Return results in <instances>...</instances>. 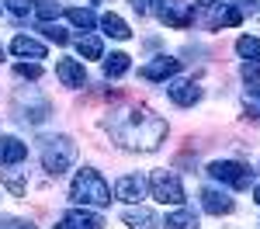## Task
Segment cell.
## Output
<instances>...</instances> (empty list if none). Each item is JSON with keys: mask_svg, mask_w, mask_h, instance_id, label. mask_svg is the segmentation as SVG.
Masks as SVG:
<instances>
[{"mask_svg": "<svg viewBox=\"0 0 260 229\" xmlns=\"http://www.w3.org/2000/svg\"><path fill=\"white\" fill-rule=\"evenodd\" d=\"M39 31H42V35H45V39H49V42H56V45H66V42H70V35L62 31L59 24H56V28H52V24H42Z\"/></svg>", "mask_w": 260, "mask_h": 229, "instance_id": "cell-26", "label": "cell"}, {"mask_svg": "<svg viewBox=\"0 0 260 229\" xmlns=\"http://www.w3.org/2000/svg\"><path fill=\"white\" fill-rule=\"evenodd\" d=\"M66 18L73 21L77 28H83V31H90V28L98 24V18H94V11H87V7H70V11H66Z\"/></svg>", "mask_w": 260, "mask_h": 229, "instance_id": "cell-22", "label": "cell"}, {"mask_svg": "<svg viewBox=\"0 0 260 229\" xmlns=\"http://www.w3.org/2000/svg\"><path fill=\"white\" fill-rule=\"evenodd\" d=\"M121 222H125V226L128 229H160L163 222L160 219H156V212H149V208H125V212H121Z\"/></svg>", "mask_w": 260, "mask_h": 229, "instance_id": "cell-13", "label": "cell"}, {"mask_svg": "<svg viewBox=\"0 0 260 229\" xmlns=\"http://www.w3.org/2000/svg\"><path fill=\"white\" fill-rule=\"evenodd\" d=\"M167 229H198V215L191 212V208H177V212H170L167 215Z\"/></svg>", "mask_w": 260, "mask_h": 229, "instance_id": "cell-18", "label": "cell"}, {"mask_svg": "<svg viewBox=\"0 0 260 229\" xmlns=\"http://www.w3.org/2000/svg\"><path fill=\"white\" fill-rule=\"evenodd\" d=\"M146 187H149V181H146L142 174H125V177L115 181V198H118V202H128V205H136V202L146 198Z\"/></svg>", "mask_w": 260, "mask_h": 229, "instance_id": "cell-8", "label": "cell"}, {"mask_svg": "<svg viewBox=\"0 0 260 229\" xmlns=\"http://www.w3.org/2000/svg\"><path fill=\"white\" fill-rule=\"evenodd\" d=\"M240 73H243V80L250 83L253 90H260V62H243Z\"/></svg>", "mask_w": 260, "mask_h": 229, "instance_id": "cell-24", "label": "cell"}, {"mask_svg": "<svg viewBox=\"0 0 260 229\" xmlns=\"http://www.w3.org/2000/svg\"><path fill=\"white\" fill-rule=\"evenodd\" d=\"M149 11H153L167 28H187V24L194 21L191 4H184V0H153V7H149Z\"/></svg>", "mask_w": 260, "mask_h": 229, "instance_id": "cell-5", "label": "cell"}, {"mask_svg": "<svg viewBox=\"0 0 260 229\" xmlns=\"http://www.w3.org/2000/svg\"><path fill=\"white\" fill-rule=\"evenodd\" d=\"M128 66H132V62H128L125 52H111V56L104 59V77H108V80H118V77L128 73Z\"/></svg>", "mask_w": 260, "mask_h": 229, "instance_id": "cell-17", "label": "cell"}, {"mask_svg": "<svg viewBox=\"0 0 260 229\" xmlns=\"http://www.w3.org/2000/svg\"><path fill=\"white\" fill-rule=\"evenodd\" d=\"M21 160H28V146L14 139V136H4L0 139V163L4 167H18Z\"/></svg>", "mask_w": 260, "mask_h": 229, "instance_id": "cell-14", "label": "cell"}, {"mask_svg": "<svg viewBox=\"0 0 260 229\" xmlns=\"http://www.w3.org/2000/svg\"><path fill=\"white\" fill-rule=\"evenodd\" d=\"M14 73H18V77H28V80H39V77H42V66H39V62H18V66H14Z\"/></svg>", "mask_w": 260, "mask_h": 229, "instance_id": "cell-27", "label": "cell"}, {"mask_svg": "<svg viewBox=\"0 0 260 229\" xmlns=\"http://www.w3.org/2000/svg\"><path fill=\"white\" fill-rule=\"evenodd\" d=\"M73 160H77V146L70 136H45L42 139V167H45L49 177L66 174L73 167Z\"/></svg>", "mask_w": 260, "mask_h": 229, "instance_id": "cell-3", "label": "cell"}, {"mask_svg": "<svg viewBox=\"0 0 260 229\" xmlns=\"http://www.w3.org/2000/svg\"><path fill=\"white\" fill-rule=\"evenodd\" d=\"M194 4H198V7H201V11H212V7H219V4H222V0H194Z\"/></svg>", "mask_w": 260, "mask_h": 229, "instance_id": "cell-32", "label": "cell"}, {"mask_svg": "<svg viewBox=\"0 0 260 229\" xmlns=\"http://www.w3.org/2000/svg\"><path fill=\"white\" fill-rule=\"evenodd\" d=\"M167 94H170V101L180 104V108H191V104L201 101V87L194 80H170L167 83Z\"/></svg>", "mask_w": 260, "mask_h": 229, "instance_id": "cell-10", "label": "cell"}, {"mask_svg": "<svg viewBox=\"0 0 260 229\" xmlns=\"http://www.w3.org/2000/svg\"><path fill=\"white\" fill-rule=\"evenodd\" d=\"M56 229H104V219H101L98 212H90V208H70V212H62Z\"/></svg>", "mask_w": 260, "mask_h": 229, "instance_id": "cell-7", "label": "cell"}, {"mask_svg": "<svg viewBox=\"0 0 260 229\" xmlns=\"http://www.w3.org/2000/svg\"><path fill=\"white\" fill-rule=\"evenodd\" d=\"M77 52H80L83 59H101V56H104V45H101L98 35H83V39L77 42Z\"/></svg>", "mask_w": 260, "mask_h": 229, "instance_id": "cell-20", "label": "cell"}, {"mask_svg": "<svg viewBox=\"0 0 260 229\" xmlns=\"http://www.w3.org/2000/svg\"><path fill=\"white\" fill-rule=\"evenodd\" d=\"M4 4L14 18H28V11H35V0H4Z\"/></svg>", "mask_w": 260, "mask_h": 229, "instance_id": "cell-25", "label": "cell"}, {"mask_svg": "<svg viewBox=\"0 0 260 229\" xmlns=\"http://www.w3.org/2000/svg\"><path fill=\"white\" fill-rule=\"evenodd\" d=\"M56 77L62 80V87H83L87 83V70L77 59H59L56 62Z\"/></svg>", "mask_w": 260, "mask_h": 229, "instance_id": "cell-12", "label": "cell"}, {"mask_svg": "<svg viewBox=\"0 0 260 229\" xmlns=\"http://www.w3.org/2000/svg\"><path fill=\"white\" fill-rule=\"evenodd\" d=\"M104 128L111 132V139L121 146V149H142V153H153L156 146L163 143L167 136V122L160 115H153L149 108H125V111H115Z\"/></svg>", "mask_w": 260, "mask_h": 229, "instance_id": "cell-1", "label": "cell"}, {"mask_svg": "<svg viewBox=\"0 0 260 229\" xmlns=\"http://www.w3.org/2000/svg\"><path fill=\"white\" fill-rule=\"evenodd\" d=\"M0 11H4V7H0Z\"/></svg>", "mask_w": 260, "mask_h": 229, "instance_id": "cell-35", "label": "cell"}, {"mask_svg": "<svg viewBox=\"0 0 260 229\" xmlns=\"http://www.w3.org/2000/svg\"><path fill=\"white\" fill-rule=\"evenodd\" d=\"M70 198L83 208L87 205L104 208V205H111V187H108V181L101 177L94 167H83L80 174L73 177V184H70Z\"/></svg>", "mask_w": 260, "mask_h": 229, "instance_id": "cell-2", "label": "cell"}, {"mask_svg": "<svg viewBox=\"0 0 260 229\" xmlns=\"http://www.w3.org/2000/svg\"><path fill=\"white\" fill-rule=\"evenodd\" d=\"M243 104H246V111H250L253 118H260V90H246V94H243Z\"/></svg>", "mask_w": 260, "mask_h": 229, "instance_id": "cell-28", "label": "cell"}, {"mask_svg": "<svg viewBox=\"0 0 260 229\" xmlns=\"http://www.w3.org/2000/svg\"><path fill=\"white\" fill-rule=\"evenodd\" d=\"M208 174H212L215 181H222V184L236 187V191L253 184V170H246L243 163H233V160H215V163H208Z\"/></svg>", "mask_w": 260, "mask_h": 229, "instance_id": "cell-6", "label": "cell"}, {"mask_svg": "<svg viewBox=\"0 0 260 229\" xmlns=\"http://www.w3.org/2000/svg\"><path fill=\"white\" fill-rule=\"evenodd\" d=\"M149 191H153V198L163 202V205H184V184H180V177L174 170H153Z\"/></svg>", "mask_w": 260, "mask_h": 229, "instance_id": "cell-4", "label": "cell"}, {"mask_svg": "<svg viewBox=\"0 0 260 229\" xmlns=\"http://www.w3.org/2000/svg\"><path fill=\"white\" fill-rule=\"evenodd\" d=\"M240 21H243V11H240V7L219 4V11H215V18H212V28H233V24H240Z\"/></svg>", "mask_w": 260, "mask_h": 229, "instance_id": "cell-19", "label": "cell"}, {"mask_svg": "<svg viewBox=\"0 0 260 229\" xmlns=\"http://www.w3.org/2000/svg\"><path fill=\"white\" fill-rule=\"evenodd\" d=\"M128 4H132V11H136V14H149V7H153V0H128Z\"/></svg>", "mask_w": 260, "mask_h": 229, "instance_id": "cell-31", "label": "cell"}, {"mask_svg": "<svg viewBox=\"0 0 260 229\" xmlns=\"http://www.w3.org/2000/svg\"><path fill=\"white\" fill-rule=\"evenodd\" d=\"M4 181H7V187H11L14 194H24V181H21L18 174H11V170H7V174H4Z\"/></svg>", "mask_w": 260, "mask_h": 229, "instance_id": "cell-29", "label": "cell"}, {"mask_svg": "<svg viewBox=\"0 0 260 229\" xmlns=\"http://www.w3.org/2000/svg\"><path fill=\"white\" fill-rule=\"evenodd\" d=\"M0 59H4V49H0Z\"/></svg>", "mask_w": 260, "mask_h": 229, "instance_id": "cell-34", "label": "cell"}, {"mask_svg": "<svg viewBox=\"0 0 260 229\" xmlns=\"http://www.w3.org/2000/svg\"><path fill=\"white\" fill-rule=\"evenodd\" d=\"M236 52H240L246 62H260V39H250V35L236 39Z\"/></svg>", "mask_w": 260, "mask_h": 229, "instance_id": "cell-21", "label": "cell"}, {"mask_svg": "<svg viewBox=\"0 0 260 229\" xmlns=\"http://www.w3.org/2000/svg\"><path fill=\"white\" fill-rule=\"evenodd\" d=\"M253 202H257V205H260V184L253 187Z\"/></svg>", "mask_w": 260, "mask_h": 229, "instance_id": "cell-33", "label": "cell"}, {"mask_svg": "<svg viewBox=\"0 0 260 229\" xmlns=\"http://www.w3.org/2000/svg\"><path fill=\"white\" fill-rule=\"evenodd\" d=\"M59 11H62L59 0H35V14H39L45 24H49L52 18H59Z\"/></svg>", "mask_w": 260, "mask_h": 229, "instance_id": "cell-23", "label": "cell"}, {"mask_svg": "<svg viewBox=\"0 0 260 229\" xmlns=\"http://www.w3.org/2000/svg\"><path fill=\"white\" fill-rule=\"evenodd\" d=\"M101 28H104V35H111V39H118V42L132 39V28H128V24H125L118 14H111V11L101 18Z\"/></svg>", "mask_w": 260, "mask_h": 229, "instance_id": "cell-16", "label": "cell"}, {"mask_svg": "<svg viewBox=\"0 0 260 229\" xmlns=\"http://www.w3.org/2000/svg\"><path fill=\"white\" fill-rule=\"evenodd\" d=\"M180 73V59H170V56H156L153 62L139 66V77L142 80H170Z\"/></svg>", "mask_w": 260, "mask_h": 229, "instance_id": "cell-9", "label": "cell"}, {"mask_svg": "<svg viewBox=\"0 0 260 229\" xmlns=\"http://www.w3.org/2000/svg\"><path fill=\"white\" fill-rule=\"evenodd\" d=\"M11 52L21 56V59H45V45H42L39 39H28V35H14Z\"/></svg>", "mask_w": 260, "mask_h": 229, "instance_id": "cell-15", "label": "cell"}, {"mask_svg": "<svg viewBox=\"0 0 260 229\" xmlns=\"http://www.w3.org/2000/svg\"><path fill=\"white\" fill-rule=\"evenodd\" d=\"M201 208L212 212V215H229V212L236 208V202H233L225 191H219V187H205V191H201Z\"/></svg>", "mask_w": 260, "mask_h": 229, "instance_id": "cell-11", "label": "cell"}, {"mask_svg": "<svg viewBox=\"0 0 260 229\" xmlns=\"http://www.w3.org/2000/svg\"><path fill=\"white\" fill-rule=\"evenodd\" d=\"M0 229H35V226H31V222H24V219H4Z\"/></svg>", "mask_w": 260, "mask_h": 229, "instance_id": "cell-30", "label": "cell"}]
</instances>
